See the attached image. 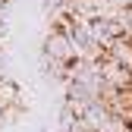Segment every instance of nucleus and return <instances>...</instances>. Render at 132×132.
Returning a JSON list of instances; mask_svg holds the SVG:
<instances>
[{
  "label": "nucleus",
  "mask_w": 132,
  "mask_h": 132,
  "mask_svg": "<svg viewBox=\"0 0 132 132\" xmlns=\"http://www.w3.org/2000/svg\"><path fill=\"white\" fill-rule=\"evenodd\" d=\"M3 31H6V19H0V38H3Z\"/></svg>",
  "instance_id": "5"
},
{
  "label": "nucleus",
  "mask_w": 132,
  "mask_h": 132,
  "mask_svg": "<svg viewBox=\"0 0 132 132\" xmlns=\"http://www.w3.org/2000/svg\"><path fill=\"white\" fill-rule=\"evenodd\" d=\"M44 60L60 63V66H69L72 60H79L76 47L69 41V31H57V28L47 31V38H44Z\"/></svg>",
  "instance_id": "1"
},
{
  "label": "nucleus",
  "mask_w": 132,
  "mask_h": 132,
  "mask_svg": "<svg viewBox=\"0 0 132 132\" xmlns=\"http://www.w3.org/2000/svg\"><path fill=\"white\" fill-rule=\"evenodd\" d=\"M41 6H44V13H57L63 6V0H41Z\"/></svg>",
  "instance_id": "4"
},
{
  "label": "nucleus",
  "mask_w": 132,
  "mask_h": 132,
  "mask_svg": "<svg viewBox=\"0 0 132 132\" xmlns=\"http://www.w3.org/2000/svg\"><path fill=\"white\" fill-rule=\"evenodd\" d=\"M101 132H132V120H126V117H113V113H110V120L101 126Z\"/></svg>",
  "instance_id": "3"
},
{
  "label": "nucleus",
  "mask_w": 132,
  "mask_h": 132,
  "mask_svg": "<svg viewBox=\"0 0 132 132\" xmlns=\"http://www.w3.org/2000/svg\"><path fill=\"white\" fill-rule=\"evenodd\" d=\"M0 117H3V104H0Z\"/></svg>",
  "instance_id": "6"
},
{
  "label": "nucleus",
  "mask_w": 132,
  "mask_h": 132,
  "mask_svg": "<svg viewBox=\"0 0 132 132\" xmlns=\"http://www.w3.org/2000/svg\"><path fill=\"white\" fill-rule=\"evenodd\" d=\"M19 97H22L19 85H16V82H13L10 76H3V79H0V104H3V107H13V104H22Z\"/></svg>",
  "instance_id": "2"
}]
</instances>
